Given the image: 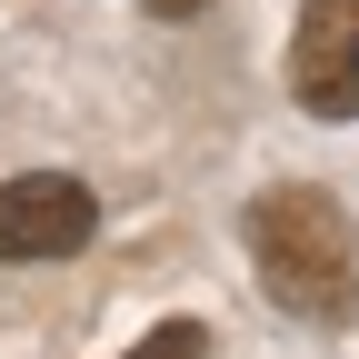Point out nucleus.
Here are the masks:
<instances>
[{
  "label": "nucleus",
  "mask_w": 359,
  "mask_h": 359,
  "mask_svg": "<svg viewBox=\"0 0 359 359\" xmlns=\"http://www.w3.org/2000/svg\"><path fill=\"white\" fill-rule=\"evenodd\" d=\"M140 11H160V20H190V11H210V0H140Z\"/></svg>",
  "instance_id": "obj_5"
},
{
  "label": "nucleus",
  "mask_w": 359,
  "mask_h": 359,
  "mask_svg": "<svg viewBox=\"0 0 359 359\" xmlns=\"http://www.w3.org/2000/svg\"><path fill=\"white\" fill-rule=\"evenodd\" d=\"M290 100L309 120H359V0H299Z\"/></svg>",
  "instance_id": "obj_2"
},
{
  "label": "nucleus",
  "mask_w": 359,
  "mask_h": 359,
  "mask_svg": "<svg viewBox=\"0 0 359 359\" xmlns=\"http://www.w3.org/2000/svg\"><path fill=\"white\" fill-rule=\"evenodd\" d=\"M100 230V200L60 170H30V180H0V259H70Z\"/></svg>",
  "instance_id": "obj_3"
},
{
  "label": "nucleus",
  "mask_w": 359,
  "mask_h": 359,
  "mask_svg": "<svg viewBox=\"0 0 359 359\" xmlns=\"http://www.w3.org/2000/svg\"><path fill=\"white\" fill-rule=\"evenodd\" d=\"M250 259H259V290L290 309V320H359V230L330 190L309 180H280V190L250 200Z\"/></svg>",
  "instance_id": "obj_1"
},
{
  "label": "nucleus",
  "mask_w": 359,
  "mask_h": 359,
  "mask_svg": "<svg viewBox=\"0 0 359 359\" xmlns=\"http://www.w3.org/2000/svg\"><path fill=\"white\" fill-rule=\"evenodd\" d=\"M200 349H210V330H200V320H160L140 349H120V359H200Z\"/></svg>",
  "instance_id": "obj_4"
}]
</instances>
